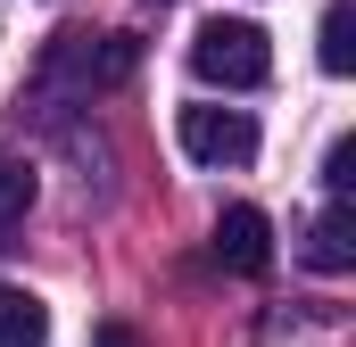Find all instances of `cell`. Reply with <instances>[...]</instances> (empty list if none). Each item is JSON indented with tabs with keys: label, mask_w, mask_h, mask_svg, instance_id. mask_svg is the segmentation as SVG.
<instances>
[{
	"label": "cell",
	"mask_w": 356,
	"mask_h": 347,
	"mask_svg": "<svg viewBox=\"0 0 356 347\" xmlns=\"http://www.w3.org/2000/svg\"><path fill=\"white\" fill-rule=\"evenodd\" d=\"M307 264H315V273H348V264H356V223H348V207H332V215L307 232Z\"/></svg>",
	"instance_id": "5"
},
{
	"label": "cell",
	"mask_w": 356,
	"mask_h": 347,
	"mask_svg": "<svg viewBox=\"0 0 356 347\" xmlns=\"http://www.w3.org/2000/svg\"><path fill=\"white\" fill-rule=\"evenodd\" d=\"M50 339V306L17 281H0V347H42Z\"/></svg>",
	"instance_id": "4"
},
{
	"label": "cell",
	"mask_w": 356,
	"mask_h": 347,
	"mask_svg": "<svg viewBox=\"0 0 356 347\" xmlns=\"http://www.w3.org/2000/svg\"><path fill=\"white\" fill-rule=\"evenodd\" d=\"M191 75L199 83H224V91H257L273 75V42L257 17H207L191 33Z\"/></svg>",
	"instance_id": "1"
},
{
	"label": "cell",
	"mask_w": 356,
	"mask_h": 347,
	"mask_svg": "<svg viewBox=\"0 0 356 347\" xmlns=\"http://www.w3.org/2000/svg\"><path fill=\"white\" fill-rule=\"evenodd\" d=\"M158 8H166V0H158Z\"/></svg>",
	"instance_id": "10"
},
{
	"label": "cell",
	"mask_w": 356,
	"mask_h": 347,
	"mask_svg": "<svg viewBox=\"0 0 356 347\" xmlns=\"http://www.w3.org/2000/svg\"><path fill=\"white\" fill-rule=\"evenodd\" d=\"M216 257L232 264V273H266L273 264V223L257 207H224L216 215Z\"/></svg>",
	"instance_id": "3"
},
{
	"label": "cell",
	"mask_w": 356,
	"mask_h": 347,
	"mask_svg": "<svg viewBox=\"0 0 356 347\" xmlns=\"http://www.w3.org/2000/svg\"><path fill=\"white\" fill-rule=\"evenodd\" d=\"M315 58H323V75H348V67H356V8H348V0H332V8H323Z\"/></svg>",
	"instance_id": "6"
},
{
	"label": "cell",
	"mask_w": 356,
	"mask_h": 347,
	"mask_svg": "<svg viewBox=\"0 0 356 347\" xmlns=\"http://www.w3.org/2000/svg\"><path fill=\"white\" fill-rule=\"evenodd\" d=\"M91 347H149V339H141L133 323H99V331H91Z\"/></svg>",
	"instance_id": "9"
},
{
	"label": "cell",
	"mask_w": 356,
	"mask_h": 347,
	"mask_svg": "<svg viewBox=\"0 0 356 347\" xmlns=\"http://www.w3.org/2000/svg\"><path fill=\"white\" fill-rule=\"evenodd\" d=\"M175 133H182V149L199 158V166H249L257 158V116L249 108H182L175 116Z\"/></svg>",
	"instance_id": "2"
},
{
	"label": "cell",
	"mask_w": 356,
	"mask_h": 347,
	"mask_svg": "<svg viewBox=\"0 0 356 347\" xmlns=\"http://www.w3.org/2000/svg\"><path fill=\"white\" fill-rule=\"evenodd\" d=\"M17 207H33V174H25V166H8V158H0V223H8Z\"/></svg>",
	"instance_id": "8"
},
{
	"label": "cell",
	"mask_w": 356,
	"mask_h": 347,
	"mask_svg": "<svg viewBox=\"0 0 356 347\" xmlns=\"http://www.w3.org/2000/svg\"><path fill=\"white\" fill-rule=\"evenodd\" d=\"M356 182V141L348 133H340V141H332V149H323V190H332V198H340V190H348Z\"/></svg>",
	"instance_id": "7"
}]
</instances>
